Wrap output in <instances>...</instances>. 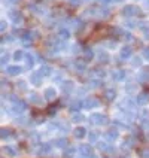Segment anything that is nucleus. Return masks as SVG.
<instances>
[{"label": "nucleus", "instance_id": "nucleus-1", "mask_svg": "<svg viewBox=\"0 0 149 158\" xmlns=\"http://www.w3.org/2000/svg\"><path fill=\"white\" fill-rule=\"evenodd\" d=\"M91 123L98 124V125H103V124L107 123V116H105V115H101V114H94L93 116H91Z\"/></svg>", "mask_w": 149, "mask_h": 158}, {"label": "nucleus", "instance_id": "nucleus-2", "mask_svg": "<svg viewBox=\"0 0 149 158\" xmlns=\"http://www.w3.org/2000/svg\"><path fill=\"white\" fill-rule=\"evenodd\" d=\"M79 151H81V154H82V157L84 158H88V157H94L93 155V148L89 146V145H81V148H79Z\"/></svg>", "mask_w": 149, "mask_h": 158}, {"label": "nucleus", "instance_id": "nucleus-3", "mask_svg": "<svg viewBox=\"0 0 149 158\" xmlns=\"http://www.w3.org/2000/svg\"><path fill=\"white\" fill-rule=\"evenodd\" d=\"M84 105H85V107L91 109V107H98L100 103H98V100H97L96 97H89V98H87V100L84 102Z\"/></svg>", "mask_w": 149, "mask_h": 158}, {"label": "nucleus", "instance_id": "nucleus-4", "mask_svg": "<svg viewBox=\"0 0 149 158\" xmlns=\"http://www.w3.org/2000/svg\"><path fill=\"white\" fill-rule=\"evenodd\" d=\"M105 139L107 142H114L118 139V131L116 130H107V131L105 133Z\"/></svg>", "mask_w": 149, "mask_h": 158}, {"label": "nucleus", "instance_id": "nucleus-5", "mask_svg": "<svg viewBox=\"0 0 149 158\" xmlns=\"http://www.w3.org/2000/svg\"><path fill=\"white\" fill-rule=\"evenodd\" d=\"M137 102H139V105L140 106L146 105V103L149 102V93H146V91L140 93V94H139V98H137Z\"/></svg>", "mask_w": 149, "mask_h": 158}, {"label": "nucleus", "instance_id": "nucleus-6", "mask_svg": "<svg viewBox=\"0 0 149 158\" xmlns=\"http://www.w3.org/2000/svg\"><path fill=\"white\" fill-rule=\"evenodd\" d=\"M73 134H75V137H76V139H82V137H85V134H87V130H85L84 127H78V128H75Z\"/></svg>", "mask_w": 149, "mask_h": 158}, {"label": "nucleus", "instance_id": "nucleus-7", "mask_svg": "<svg viewBox=\"0 0 149 158\" xmlns=\"http://www.w3.org/2000/svg\"><path fill=\"white\" fill-rule=\"evenodd\" d=\"M21 67H18V66H9L8 67V73L9 75H12V76H15V75H19L21 73Z\"/></svg>", "mask_w": 149, "mask_h": 158}, {"label": "nucleus", "instance_id": "nucleus-8", "mask_svg": "<svg viewBox=\"0 0 149 158\" xmlns=\"http://www.w3.org/2000/svg\"><path fill=\"white\" fill-rule=\"evenodd\" d=\"M10 136H15V134H14V131H12L10 128H2V139H3V140L9 139Z\"/></svg>", "mask_w": 149, "mask_h": 158}, {"label": "nucleus", "instance_id": "nucleus-9", "mask_svg": "<svg viewBox=\"0 0 149 158\" xmlns=\"http://www.w3.org/2000/svg\"><path fill=\"white\" fill-rule=\"evenodd\" d=\"M54 97H55V89L54 88H46L45 89V98L46 100H51Z\"/></svg>", "mask_w": 149, "mask_h": 158}, {"label": "nucleus", "instance_id": "nucleus-10", "mask_svg": "<svg viewBox=\"0 0 149 158\" xmlns=\"http://www.w3.org/2000/svg\"><path fill=\"white\" fill-rule=\"evenodd\" d=\"M67 145H69V142H67V139H64V137L55 140V146H57V148H66Z\"/></svg>", "mask_w": 149, "mask_h": 158}, {"label": "nucleus", "instance_id": "nucleus-11", "mask_svg": "<svg viewBox=\"0 0 149 158\" xmlns=\"http://www.w3.org/2000/svg\"><path fill=\"white\" fill-rule=\"evenodd\" d=\"M3 152H6V155H9V157H15L17 155V152H15V149L14 148H10V146H3Z\"/></svg>", "mask_w": 149, "mask_h": 158}, {"label": "nucleus", "instance_id": "nucleus-12", "mask_svg": "<svg viewBox=\"0 0 149 158\" xmlns=\"http://www.w3.org/2000/svg\"><path fill=\"white\" fill-rule=\"evenodd\" d=\"M63 157H64V158H73V157H75V149H73V148L66 149V151H64V154H63Z\"/></svg>", "mask_w": 149, "mask_h": 158}, {"label": "nucleus", "instance_id": "nucleus-13", "mask_svg": "<svg viewBox=\"0 0 149 158\" xmlns=\"http://www.w3.org/2000/svg\"><path fill=\"white\" fill-rule=\"evenodd\" d=\"M130 55H131V49H130L128 46H125L122 51H121V57H122V58H128Z\"/></svg>", "mask_w": 149, "mask_h": 158}, {"label": "nucleus", "instance_id": "nucleus-14", "mask_svg": "<svg viewBox=\"0 0 149 158\" xmlns=\"http://www.w3.org/2000/svg\"><path fill=\"white\" fill-rule=\"evenodd\" d=\"M30 100H31V103H36V105H40V103H42V98L39 96H36V94H31V96H30Z\"/></svg>", "mask_w": 149, "mask_h": 158}, {"label": "nucleus", "instance_id": "nucleus-15", "mask_svg": "<svg viewBox=\"0 0 149 158\" xmlns=\"http://www.w3.org/2000/svg\"><path fill=\"white\" fill-rule=\"evenodd\" d=\"M105 97L109 100V102H110V100H114L115 98V91L114 89H107V91H106V94H105Z\"/></svg>", "mask_w": 149, "mask_h": 158}, {"label": "nucleus", "instance_id": "nucleus-16", "mask_svg": "<svg viewBox=\"0 0 149 158\" xmlns=\"http://www.w3.org/2000/svg\"><path fill=\"white\" fill-rule=\"evenodd\" d=\"M31 81H33V84H35V85H40V75L33 73V75H31Z\"/></svg>", "mask_w": 149, "mask_h": 158}, {"label": "nucleus", "instance_id": "nucleus-17", "mask_svg": "<svg viewBox=\"0 0 149 158\" xmlns=\"http://www.w3.org/2000/svg\"><path fill=\"white\" fill-rule=\"evenodd\" d=\"M40 75H46V76H48V75H49V73H51V67H49V66H46V67H42V69H40Z\"/></svg>", "mask_w": 149, "mask_h": 158}, {"label": "nucleus", "instance_id": "nucleus-18", "mask_svg": "<svg viewBox=\"0 0 149 158\" xmlns=\"http://www.w3.org/2000/svg\"><path fill=\"white\" fill-rule=\"evenodd\" d=\"M63 89H64V91H67V89L70 91V89H73V82H70V81H69V84L66 82V84L63 85Z\"/></svg>", "mask_w": 149, "mask_h": 158}, {"label": "nucleus", "instance_id": "nucleus-19", "mask_svg": "<svg viewBox=\"0 0 149 158\" xmlns=\"http://www.w3.org/2000/svg\"><path fill=\"white\" fill-rule=\"evenodd\" d=\"M139 155H140L142 158H149V151H148V149L139 151Z\"/></svg>", "mask_w": 149, "mask_h": 158}, {"label": "nucleus", "instance_id": "nucleus-20", "mask_svg": "<svg viewBox=\"0 0 149 158\" xmlns=\"http://www.w3.org/2000/svg\"><path fill=\"white\" fill-rule=\"evenodd\" d=\"M114 78L118 79V81H119V79H122L124 78V72H121V70H119V72H115V73H114Z\"/></svg>", "mask_w": 149, "mask_h": 158}, {"label": "nucleus", "instance_id": "nucleus-21", "mask_svg": "<svg viewBox=\"0 0 149 158\" xmlns=\"http://www.w3.org/2000/svg\"><path fill=\"white\" fill-rule=\"evenodd\" d=\"M97 139H98V134L97 133H91L89 134V140L91 142H97Z\"/></svg>", "mask_w": 149, "mask_h": 158}, {"label": "nucleus", "instance_id": "nucleus-22", "mask_svg": "<svg viewBox=\"0 0 149 158\" xmlns=\"http://www.w3.org/2000/svg\"><path fill=\"white\" fill-rule=\"evenodd\" d=\"M18 88H19V89H24V91H26V89H27V85L24 84V81H19V82H18Z\"/></svg>", "mask_w": 149, "mask_h": 158}, {"label": "nucleus", "instance_id": "nucleus-23", "mask_svg": "<svg viewBox=\"0 0 149 158\" xmlns=\"http://www.w3.org/2000/svg\"><path fill=\"white\" fill-rule=\"evenodd\" d=\"M82 119H84L82 115H75V116H73V121H75V123H79V121H82Z\"/></svg>", "mask_w": 149, "mask_h": 158}, {"label": "nucleus", "instance_id": "nucleus-24", "mask_svg": "<svg viewBox=\"0 0 149 158\" xmlns=\"http://www.w3.org/2000/svg\"><path fill=\"white\" fill-rule=\"evenodd\" d=\"M14 57H15V60H21V58H23V52H21V51H17V52L14 54Z\"/></svg>", "mask_w": 149, "mask_h": 158}, {"label": "nucleus", "instance_id": "nucleus-25", "mask_svg": "<svg viewBox=\"0 0 149 158\" xmlns=\"http://www.w3.org/2000/svg\"><path fill=\"white\" fill-rule=\"evenodd\" d=\"M94 158H96V157H94Z\"/></svg>", "mask_w": 149, "mask_h": 158}]
</instances>
